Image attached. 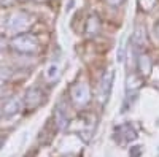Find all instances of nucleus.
<instances>
[{
	"label": "nucleus",
	"mask_w": 159,
	"mask_h": 157,
	"mask_svg": "<svg viewBox=\"0 0 159 157\" xmlns=\"http://www.w3.org/2000/svg\"><path fill=\"white\" fill-rule=\"evenodd\" d=\"M30 25H32V16L29 13L18 10L10 15V18L7 21V30L11 35H19V33L27 32Z\"/></svg>",
	"instance_id": "f257e3e1"
},
{
	"label": "nucleus",
	"mask_w": 159,
	"mask_h": 157,
	"mask_svg": "<svg viewBox=\"0 0 159 157\" xmlns=\"http://www.w3.org/2000/svg\"><path fill=\"white\" fill-rule=\"evenodd\" d=\"M11 48L21 52V54H34V52L38 51V40L34 33L24 32L15 35V38L11 40Z\"/></svg>",
	"instance_id": "f03ea898"
},
{
	"label": "nucleus",
	"mask_w": 159,
	"mask_h": 157,
	"mask_svg": "<svg viewBox=\"0 0 159 157\" xmlns=\"http://www.w3.org/2000/svg\"><path fill=\"white\" fill-rule=\"evenodd\" d=\"M70 100L76 108H83L89 102V87L86 83H75L70 89Z\"/></svg>",
	"instance_id": "7ed1b4c3"
},
{
	"label": "nucleus",
	"mask_w": 159,
	"mask_h": 157,
	"mask_svg": "<svg viewBox=\"0 0 159 157\" xmlns=\"http://www.w3.org/2000/svg\"><path fill=\"white\" fill-rule=\"evenodd\" d=\"M137 130L132 127L130 124H121L118 125L115 130V138L119 145H127V143H132L137 140Z\"/></svg>",
	"instance_id": "20e7f679"
},
{
	"label": "nucleus",
	"mask_w": 159,
	"mask_h": 157,
	"mask_svg": "<svg viewBox=\"0 0 159 157\" xmlns=\"http://www.w3.org/2000/svg\"><path fill=\"white\" fill-rule=\"evenodd\" d=\"M113 81H115V70L110 68L103 73L102 81H100V98H102V102H107L110 98L111 89H113Z\"/></svg>",
	"instance_id": "39448f33"
},
{
	"label": "nucleus",
	"mask_w": 159,
	"mask_h": 157,
	"mask_svg": "<svg viewBox=\"0 0 159 157\" xmlns=\"http://www.w3.org/2000/svg\"><path fill=\"white\" fill-rule=\"evenodd\" d=\"M22 102H24V107L27 110H35L43 102V92L38 87H32L25 92V97H24Z\"/></svg>",
	"instance_id": "423d86ee"
},
{
	"label": "nucleus",
	"mask_w": 159,
	"mask_h": 157,
	"mask_svg": "<svg viewBox=\"0 0 159 157\" xmlns=\"http://www.w3.org/2000/svg\"><path fill=\"white\" fill-rule=\"evenodd\" d=\"M22 107H24V102H22L21 98H18V97H13V98H10V100L3 105L2 114L7 116V117L15 116V114H18V113L22 110Z\"/></svg>",
	"instance_id": "0eeeda50"
},
{
	"label": "nucleus",
	"mask_w": 159,
	"mask_h": 157,
	"mask_svg": "<svg viewBox=\"0 0 159 157\" xmlns=\"http://www.w3.org/2000/svg\"><path fill=\"white\" fill-rule=\"evenodd\" d=\"M130 41H132V46H134V49L143 48V45L147 43V32H145L143 25H140V24L135 25L134 32H132V37H130Z\"/></svg>",
	"instance_id": "6e6552de"
},
{
	"label": "nucleus",
	"mask_w": 159,
	"mask_h": 157,
	"mask_svg": "<svg viewBox=\"0 0 159 157\" xmlns=\"http://www.w3.org/2000/svg\"><path fill=\"white\" fill-rule=\"evenodd\" d=\"M54 121H56L57 129H64V127H67V124H69L67 110L62 107V102H59V103L56 105V110H54Z\"/></svg>",
	"instance_id": "1a4fd4ad"
},
{
	"label": "nucleus",
	"mask_w": 159,
	"mask_h": 157,
	"mask_svg": "<svg viewBox=\"0 0 159 157\" xmlns=\"http://www.w3.org/2000/svg\"><path fill=\"white\" fill-rule=\"evenodd\" d=\"M137 67H139V72L142 76H147L150 72H151V60L147 54H140L139 59H137Z\"/></svg>",
	"instance_id": "9d476101"
},
{
	"label": "nucleus",
	"mask_w": 159,
	"mask_h": 157,
	"mask_svg": "<svg viewBox=\"0 0 159 157\" xmlns=\"http://www.w3.org/2000/svg\"><path fill=\"white\" fill-rule=\"evenodd\" d=\"M45 76H46V80H48V81H56L57 78L61 76V67H59V63L51 62L48 67H46Z\"/></svg>",
	"instance_id": "9b49d317"
},
{
	"label": "nucleus",
	"mask_w": 159,
	"mask_h": 157,
	"mask_svg": "<svg viewBox=\"0 0 159 157\" xmlns=\"http://www.w3.org/2000/svg\"><path fill=\"white\" fill-rule=\"evenodd\" d=\"M100 29V22L97 19V16H91L88 19V24H86V33L88 35H96Z\"/></svg>",
	"instance_id": "f8f14e48"
},
{
	"label": "nucleus",
	"mask_w": 159,
	"mask_h": 157,
	"mask_svg": "<svg viewBox=\"0 0 159 157\" xmlns=\"http://www.w3.org/2000/svg\"><path fill=\"white\" fill-rule=\"evenodd\" d=\"M156 2H157V0H139V5H140V8H142V10L150 11V10H153V8H154Z\"/></svg>",
	"instance_id": "ddd939ff"
},
{
	"label": "nucleus",
	"mask_w": 159,
	"mask_h": 157,
	"mask_svg": "<svg viewBox=\"0 0 159 157\" xmlns=\"http://www.w3.org/2000/svg\"><path fill=\"white\" fill-rule=\"evenodd\" d=\"M142 154V146H132L129 149V157H140Z\"/></svg>",
	"instance_id": "4468645a"
},
{
	"label": "nucleus",
	"mask_w": 159,
	"mask_h": 157,
	"mask_svg": "<svg viewBox=\"0 0 159 157\" xmlns=\"http://www.w3.org/2000/svg\"><path fill=\"white\" fill-rule=\"evenodd\" d=\"M16 3V0H0V7H3V8H7V7H13Z\"/></svg>",
	"instance_id": "2eb2a0df"
},
{
	"label": "nucleus",
	"mask_w": 159,
	"mask_h": 157,
	"mask_svg": "<svg viewBox=\"0 0 159 157\" xmlns=\"http://www.w3.org/2000/svg\"><path fill=\"white\" fill-rule=\"evenodd\" d=\"M107 3L111 5V7H119V5L124 3V0H107Z\"/></svg>",
	"instance_id": "dca6fc26"
},
{
	"label": "nucleus",
	"mask_w": 159,
	"mask_h": 157,
	"mask_svg": "<svg viewBox=\"0 0 159 157\" xmlns=\"http://www.w3.org/2000/svg\"><path fill=\"white\" fill-rule=\"evenodd\" d=\"M5 140H7V138H5L3 135H0V149L3 148V145H5Z\"/></svg>",
	"instance_id": "f3484780"
}]
</instances>
